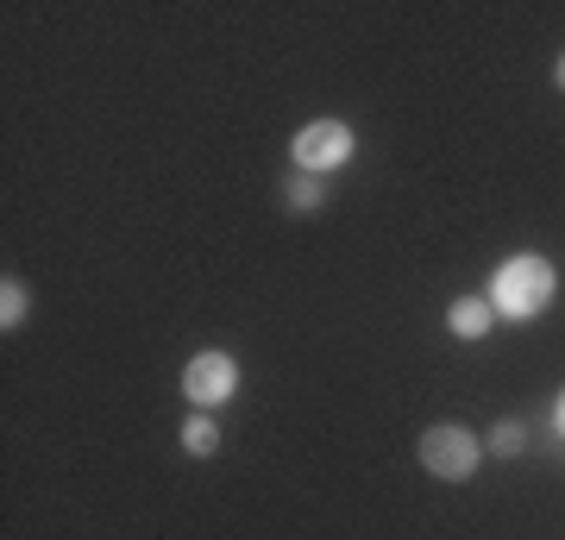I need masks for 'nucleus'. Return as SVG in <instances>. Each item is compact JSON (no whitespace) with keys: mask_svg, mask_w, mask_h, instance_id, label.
<instances>
[{"mask_svg":"<svg viewBox=\"0 0 565 540\" xmlns=\"http://www.w3.org/2000/svg\"><path fill=\"white\" fill-rule=\"evenodd\" d=\"M553 289H559V277H553V264L534 258V252H522V258L497 264V277H490V308L509 320H534L553 301Z\"/></svg>","mask_w":565,"mask_h":540,"instance_id":"f257e3e1","label":"nucleus"},{"mask_svg":"<svg viewBox=\"0 0 565 540\" xmlns=\"http://www.w3.org/2000/svg\"><path fill=\"white\" fill-rule=\"evenodd\" d=\"M422 465L446 484H465L478 465H484V441H478L471 427H459V421H440V427L422 434Z\"/></svg>","mask_w":565,"mask_h":540,"instance_id":"f03ea898","label":"nucleus"},{"mask_svg":"<svg viewBox=\"0 0 565 540\" xmlns=\"http://www.w3.org/2000/svg\"><path fill=\"white\" fill-rule=\"evenodd\" d=\"M289 158H296L302 177L340 170V163L352 158V126H345V120H308L302 133H296V145H289Z\"/></svg>","mask_w":565,"mask_h":540,"instance_id":"7ed1b4c3","label":"nucleus"},{"mask_svg":"<svg viewBox=\"0 0 565 540\" xmlns=\"http://www.w3.org/2000/svg\"><path fill=\"white\" fill-rule=\"evenodd\" d=\"M233 390H239V364H233V352H195V359L182 364V396L195 402V409H221V402H233Z\"/></svg>","mask_w":565,"mask_h":540,"instance_id":"20e7f679","label":"nucleus"},{"mask_svg":"<svg viewBox=\"0 0 565 540\" xmlns=\"http://www.w3.org/2000/svg\"><path fill=\"white\" fill-rule=\"evenodd\" d=\"M490 320H497L490 296H459L452 308H446V327H452V340H484Z\"/></svg>","mask_w":565,"mask_h":540,"instance_id":"39448f33","label":"nucleus"},{"mask_svg":"<svg viewBox=\"0 0 565 540\" xmlns=\"http://www.w3.org/2000/svg\"><path fill=\"white\" fill-rule=\"evenodd\" d=\"M214 446H221V427H214V415H195L182 421V453H195V459H214Z\"/></svg>","mask_w":565,"mask_h":540,"instance_id":"423d86ee","label":"nucleus"},{"mask_svg":"<svg viewBox=\"0 0 565 540\" xmlns=\"http://www.w3.org/2000/svg\"><path fill=\"white\" fill-rule=\"evenodd\" d=\"M25 315H32V289H25L20 277H7V283H0V327L13 333V327H20Z\"/></svg>","mask_w":565,"mask_h":540,"instance_id":"0eeeda50","label":"nucleus"},{"mask_svg":"<svg viewBox=\"0 0 565 540\" xmlns=\"http://www.w3.org/2000/svg\"><path fill=\"white\" fill-rule=\"evenodd\" d=\"M522 446H527V427H522V421H497V427H490V441H484V453H497V459H515Z\"/></svg>","mask_w":565,"mask_h":540,"instance_id":"6e6552de","label":"nucleus"},{"mask_svg":"<svg viewBox=\"0 0 565 540\" xmlns=\"http://www.w3.org/2000/svg\"><path fill=\"white\" fill-rule=\"evenodd\" d=\"M282 189H289V195H282V201H289L296 214H308V208H321V201H327V189H321V182H315V177H289V182H282Z\"/></svg>","mask_w":565,"mask_h":540,"instance_id":"1a4fd4ad","label":"nucleus"},{"mask_svg":"<svg viewBox=\"0 0 565 540\" xmlns=\"http://www.w3.org/2000/svg\"><path fill=\"white\" fill-rule=\"evenodd\" d=\"M553 427L565 434V390H559V409H553Z\"/></svg>","mask_w":565,"mask_h":540,"instance_id":"9d476101","label":"nucleus"},{"mask_svg":"<svg viewBox=\"0 0 565 540\" xmlns=\"http://www.w3.org/2000/svg\"><path fill=\"white\" fill-rule=\"evenodd\" d=\"M553 82H559V88H565V57H559V63H553Z\"/></svg>","mask_w":565,"mask_h":540,"instance_id":"9b49d317","label":"nucleus"}]
</instances>
